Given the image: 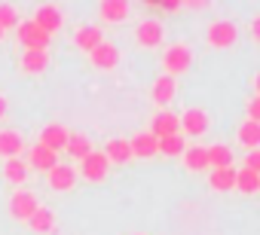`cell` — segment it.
I'll return each instance as SVG.
<instances>
[{
    "mask_svg": "<svg viewBox=\"0 0 260 235\" xmlns=\"http://www.w3.org/2000/svg\"><path fill=\"white\" fill-rule=\"evenodd\" d=\"M208 183H211V189H217V192L236 189V168H214Z\"/></svg>",
    "mask_w": 260,
    "mask_h": 235,
    "instance_id": "obj_19",
    "label": "cell"
},
{
    "mask_svg": "<svg viewBox=\"0 0 260 235\" xmlns=\"http://www.w3.org/2000/svg\"><path fill=\"white\" fill-rule=\"evenodd\" d=\"M28 226H31L34 232H52V226H55V214H52L49 208H37V211L31 214Z\"/></svg>",
    "mask_w": 260,
    "mask_h": 235,
    "instance_id": "obj_25",
    "label": "cell"
},
{
    "mask_svg": "<svg viewBox=\"0 0 260 235\" xmlns=\"http://www.w3.org/2000/svg\"><path fill=\"white\" fill-rule=\"evenodd\" d=\"M64 150H68V156H71V159L83 162V159L92 153V144H89V138H86V135H68V144H64Z\"/></svg>",
    "mask_w": 260,
    "mask_h": 235,
    "instance_id": "obj_18",
    "label": "cell"
},
{
    "mask_svg": "<svg viewBox=\"0 0 260 235\" xmlns=\"http://www.w3.org/2000/svg\"><path fill=\"white\" fill-rule=\"evenodd\" d=\"M77 183V168H71V165H55L52 171H49V186L52 189H58V192H64V189H71Z\"/></svg>",
    "mask_w": 260,
    "mask_h": 235,
    "instance_id": "obj_11",
    "label": "cell"
},
{
    "mask_svg": "<svg viewBox=\"0 0 260 235\" xmlns=\"http://www.w3.org/2000/svg\"><path fill=\"white\" fill-rule=\"evenodd\" d=\"M7 28H19V13L10 4H0V31Z\"/></svg>",
    "mask_w": 260,
    "mask_h": 235,
    "instance_id": "obj_30",
    "label": "cell"
},
{
    "mask_svg": "<svg viewBox=\"0 0 260 235\" xmlns=\"http://www.w3.org/2000/svg\"><path fill=\"white\" fill-rule=\"evenodd\" d=\"M147 7H153V10H162V13H178L184 4H181V0H150Z\"/></svg>",
    "mask_w": 260,
    "mask_h": 235,
    "instance_id": "obj_31",
    "label": "cell"
},
{
    "mask_svg": "<svg viewBox=\"0 0 260 235\" xmlns=\"http://www.w3.org/2000/svg\"><path fill=\"white\" fill-rule=\"evenodd\" d=\"M58 165V153H52V150H46V147H34L31 150V168H37V171H52Z\"/></svg>",
    "mask_w": 260,
    "mask_h": 235,
    "instance_id": "obj_17",
    "label": "cell"
},
{
    "mask_svg": "<svg viewBox=\"0 0 260 235\" xmlns=\"http://www.w3.org/2000/svg\"><path fill=\"white\" fill-rule=\"evenodd\" d=\"M239 141L248 144L251 150H257V144H260V123H245L239 129Z\"/></svg>",
    "mask_w": 260,
    "mask_h": 235,
    "instance_id": "obj_29",
    "label": "cell"
},
{
    "mask_svg": "<svg viewBox=\"0 0 260 235\" xmlns=\"http://www.w3.org/2000/svg\"><path fill=\"white\" fill-rule=\"evenodd\" d=\"M98 10H101V16L107 22H125V16H128V4H125V0H104Z\"/></svg>",
    "mask_w": 260,
    "mask_h": 235,
    "instance_id": "obj_20",
    "label": "cell"
},
{
    "mask_svg": "<svg viewBox=\"0 0 260 235\" xmlns=\"http://www.w3.org/2000/svg\"><path fill=\"white\" fill-rule=\"evenodd\" d=\"M22 147H25V141L19 132H0V156L4 159H19Z\"/></svg>",
    "mask_w": 260,
    "mask_h": 235,
    "instance_id": "obj_13",
    "label": "cell"
},
{
    "mask_svg": "<svg viewBox=\"0 0 260 235\" xmlns=\"http://www.w3.org/2000/svg\"><path fill=\"white\" fill-rule=\"evenodd\" d=\"M187 147H184V135H169V138H159L156 141V153L162 156H181Z\"/></svg>",
    "mask_w": 260,
    "mask_h": 235,
    "instance_id": "obj_26",
    "label": "cell"
},
{
    "mask_svg": "<svg viewBox=\"0 0 260 235\" xmlns=\"http://www.w3.org/2000/svg\"><path fill=\"white\" fill-rule=\"evenodd\" d=\"M245 168L260 174V150H251V153H248V159H245Z\"/></svg>",
    "mask_w": 260,
    "mask_h": 235,
    "instance_id": "obj_32",
    "label": "cell"
},
{
    "mask_svg": "<svg viewBox=\"0 0 260 235\" xmlns=\"http://www.w3.org/2000/svg\"><path fill=\"white\" fill-rule=\"evenodd\" d=\"M107 168H110V162H107V156L104 153H89L83 162H80V171H83V177L86 180H92V183H98V180H104L107 177Z\"/></svg>",
    "mask_w": 260,
    "mask_h": 235,
    "instance_id": "obj_5",
    "label": "cell"
},
{
    "mask_svg": "<svg viewBox=\"0 0 260 235\" xmlns=\"http://www.w3.org/2000/svg\"><path fill=\"white\" fill-rule=\"evenodd\" d=\"M74 43H77L83 52H92L98 43H104V37H101V28H95V25H86V28H80V31L74 34Z\"/></svg>",
    "mask_w": 260,
    "mask_h": 235,
    "instance_id": "obj_15",
    "label": "cell"
},
{
    "mask_svg": "<svg viewBox=\"0 0 260 235\" xmlns=\"http://www.w3.org/2000/svg\"><path fill=\"white\" fill-rule=\"evenodd\" d=\"M19 40H22V46H28V52L34 49V52H46V46H49V34H43L34 22H19Z\"/></svg>",
    "mask_w": 260,
    "mask_h": 235,
    "instance_id": "obj_2",
    "label": "cell"
},
{
    "mask_svg": "<svg viewBox=\"0 0 260 235\" xmlns=\"http://www.w3.org/2000/svg\"><path fill=\"white\" fill-rule=\"evenodd\" d=\"M104 156H107V162L125 165L128 159H132V150H128V141H122V138H113V141H107V147H104Z\"/></svg>",
    "mask_w": 260,
    "mask_h": 235,
    "instance_id": "obj_16",
    "label": "cell"
},
{
    "mask_svg": "<svg viewBox=\"0 0 260 235\" xmlns=\"http://www.w3.org/2000/svg\"><path fill=\"white\" fill-rule=\"evenodd\" d=\"M251 31H254V37H260V19H254V22H251Z\"/></svg>",
    "mask_w": 260,
    "mask_h": 235,
    "instance_id": "obj_34",
    "label": "cell"
},
{
    "mask_svg": "<svg viewBox=\"0 0 260 235\" xmlns=\"http://www.w3.org/2000/svg\"><path fill=\"white\" fill-rule=\"evenodd\" d=\"M40 205H37V195L34 192H16L10 199V217H16V220H31V214Z\"/></svg>",
    "mask_w": 260,
    "mask_h": 235,
    "instance_id": "obj_8",
    "label": "cell"
},
{
    "mask_svg": "<svg viewBox=\"0 0 260 235\" xmlns=\"http://www.w3.org/2000/svg\"><path fill=\"white\" fill-rule=\"evenodd\" d=\"M150 135L159 141V138H169V135H181V120L169 110H159L153 120H150Z\"/></svg>",
    "mask_w": 260,
    "mask_h": 235,
    "instance_id": "obj_4",
    "label": "cell"
},
{
    "mask_svg": "<svg viewBox=\"0 0 260 235\" xmlns=\"http://www.w3.org/2000/svg\"><path fill=\"white\" fill-rule=\"evenodd\" d=\"M138 43H141V46H159V43H162V25L153 22V19L141 22V25H138Z\"/></svg>",
    "mask_w": 260,
    "mask_h": 235,
    "instance_id": "obj_14",
    "label": "cell"
},
{
    "mask_svg": "<svg viewBox=\"0 0 260 235\" xmlns=\"http://www.w3.org/2000/svg\"><path fill=\"white\" fill-rule=\"evenodd\" d=\"M128 150H132V156H138V159H150V156H156V138L150 132H138L132 141H128Z\"/></svg>",
    "mask_w": 260,
    "mask_h": 235,
    "instance_id": "obj_12",
    "label": "cell"
},
{
    "mask_svg": "<svg viewBox=\"0 0 260 235\" xmlns=\"http://www.w3.org/2000/svg\"><path fill=\"white\" fill-rule=\"evenodd\" d=\"M236 189L245 192V195L257 192V189H260V174H257V171H248V168L236 171Z\"/></svg>",
    "mask_w": 260,
    "mask_h": 235,
    "instance_id": "obj_24",
    "label": "cell"
},
{
    "mask_svg": "<svg viewBox=\"0 0 260 235\" xmlns=\"http://www.w3.org/2000/svg\"><path fill=\"white\" fill-rule=\"evenodd\" d=\"M178 120H181V129H184L187 135H193V138H199V135L208 132V113L199 110V107H190L184 116H178Z\"/></svg>",
    "mask_w": 260,
    "mask_h": 235,
    "instance_id": "obj_6",
    "label": "cell"
},
{
    "mask_svg": "<svg viewBox=\"0 0 260 235\" xmlns=\"http://www.w3.org/2000/svg\"><path fill=\"white\" fill-rule=\"evenodd\" d=\"M150 95H153L156 104H169V101L175 98V76H169V73L159 76V80L153 83V92H150Z\"/></svg>",
    "mask_w": 260,
    "mask_h": 235,
    "instance_id": "obj_21",
    "label": "cell"
},
{
    "mask_svg": "<svg viewBox=\"0 0 260 235\" xmlns=\"http://www.w3.org/2000/svg\"><path fill=\"white\" fill-rule=\"evenodd\" d=\"M4 174H7V180H13V183H25V177H28V165L19 162V159H7Z\"/></svg>",
    "mask_w": 260,
    "mask_h": 235,
    "instance_id": "obj_28",
    "label": "cell"
},
{
    "mask_svg": "<svg viewBox=\"0 0 260 235\" xmlns=\"http://www.w3.org/2000/svg\"><path fill=\"white\" fill-rule=\"evenodd\" d=\"M248 123H260V95L248 104Z\"/></svg>",
    "mask_w": 260,
    "mask_h": 235,
    "instance_id": "obj_33",
    "label": "cell"
},
{
    "mask_svg": "<svg viewBox=\"0 0 260 235\" xmlns=\"http://www.w3.org/2000/svg\"><path fill=\"white\" fill-rule=\"evenodd\" d=\"M190 64H193V52H190V46H169V52H166V70H169V76H175V73H187L190 70Z\"/></svg>",
    "mask_w": 260,
    "mask_h": 235,
    "instance_id": "obj_3",
    "label": "cell"
},
{
    "mask_svg": "<svg viewBox=\"0 0 260 235\" xmlns=\"http://www.w3.org/2000/svg\"><path fill=\"white\" fill-rule=\"evenodd\" d=\"M0 40H4V31H0Z\"/></svg>",
    "mask_w": 260,
    "mask_h": 235,
    "instance_id": "obj_36",
    "label": "cell"
},
{
    "mask_svg": "<svg viewBox=\"0 0 260 235\" xmlns=\"http://www.w3.org/2000/svg\"><path fill=\"white\" fill-rule=\"evenodd\" d=\"M61 22H64V19H61L58 7H52V4H46V7H40V10L34 13V25H37L43 34H49V37L61 28Z\"/></svg>",
    "mask_w": 260,
    "mask_h": 235,
    "instance_id": "obj_7",
    "label": "cell"
},
{
    "mask_svg": "<svg viewBox=\"0 0 260 235\" xmlns=\"http://www.w3.org/2000/svg\"><path fill=\"white\" fill-rule=\"evenodd\" d=\"M7 113V98H0V116Z\"/></svg>",
    "mask_w": 260,
    "mask_h": 235,
    "instance_id": "obj_35",
    "label": "cell"
},
{
    "mask_svg": "<svg viewBox=\"0 0 260 235\" xmlns=\"http://www.w3.org/2000/svg\"><path fill=\"white\" fill-rule=\"evenodd\" d=\"M208 168H233V150L226 144H214L208 150Z\"/></svg>",
    "mask_w": 260,
    "mask_h": 235,
    "instance_id": "obj_22",
    "label": "cell"
},
{
    "mask_svg": "<svg viewBox=\"0 0 260 235\" xmlns=\"http://www.w3.org/2000/svg\"><path fill=\"white\" fill-rule=\"evenodd\" d=\"M89 55H92V64L101 67V70H113V67L119 64V49H116L113 43H98Z\"/></svg>",
    "mask_w": 260,
    "mask_h": 235,
    "instance_id": "obj_9",
    "label": "cell"
},
{
    "mask_svg": "<svg viewBox=\"0 0 260 235\" xmlns=\"http://www.w3.org/2000/svg\"><path fill=\"white\" fill-rule=\"evenodd\" d=\"M22 67H25L28 73H43V70L49 67V55H46V52H34V49L28 52V49H25V55H22Z\"/></svg>",
    "mask_w": 260,
    "mask_h": 235,
    "instance_id": "obj_23",
    "label": "cell"
},
{
    "mask_svg": "<svg viewBox=\"0 0 260 235\" xmlns=\"http://www.w3.org/2000/svg\"><path fill=\"white\" fill-rule=\"evenodd\" d=\"M236 40H239V28H236V22H230V19L211 22V28H208V43H211V46L226 49V46H236Z\"/></svg>",
    "mask_w": 260,
    "mask_h": 235,
    "instance_id": "obj_1",
    "label": "cell"
},
{
    "mask_svg": "<svg viewBox=\"0 0 260 235\" xmlns=\"http://www.w3.org/2000/svg\"><path fill=\"white\" fill-rule=\"evenodd\" d=\"M68 129L64 126H58V123H52V126H46L43 132H40V147H46V150H52V153H58V150H64V144H68Z\"/></svg>",
    "mask_w": 260,
    "mask_h": 235,
    "instance_id": "obj_10",
    "label": "cell"
},
{
    "mask_svg": "<svg viewBox=\"0 0 260 235\" xmlns=\"http://www.w3.org/2000/svg\"><path fill=\"white\" fill-rule=\"evenodd\" d=\"M184 162H187L190 171H205L208 168V150L205 147H190V150H184Z\"/></svg>",
    "mask_w": 260,
    "mask_h": 235,
    "instance_id": "obj_27",
    "label": "cell"
}]
</instances>
